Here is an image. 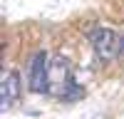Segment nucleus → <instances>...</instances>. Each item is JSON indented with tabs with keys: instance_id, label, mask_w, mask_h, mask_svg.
I'll return each instance as SVG.
<instances>
[{
	"instance_id": "nucleus-1",
	"label": "nucleus",
	"mask_w": 124,
	"mask_h": 119,
	"mask_svg": "<svg viewBox=\"0 0 124 119\" xmlns=\"http://www.w3.org/2000/svg\"><path fill=\"white\" fill-rule=\"evenodd\" d=\"M27 72H30V92H47V87H50V60H47V52L45 50H40V52L32 55V60H30V67H27Z\"/></svg>"
},
{
	"instance_id": "nucleus-2",
	"label": "nucleus",
	"mask_w": 124,
	"mask_h": 119,
	"mask_svg": "<svg viewBox=\"0 0 124 119\" xmlns=\"http://www.w3.org/2000/svg\"><path fill=\"white\" fill-rule=\"evenodd\" d=\"M92 47H94V55L102 60H112L119 55V35L109 27H97L92 32Z\"/></svg>"
},
{
	"instance_id": "nucleus-3",
	"label": "nucleus",
	"mask_w": 124,
	"mask_h": 119,
	"mask_svg": "<svg viewBox=\"0 0 124 119\" xmlns=\"http://www.w3.org/2000/svg\"><path fill=\"white\" fill-rule=\"evenodd\" d=\"M72 82L70 79V65H67V57L57 55L55 60H50V87H47V94H55L62 97L65 87Z\"/></svg>"
},
{
	"instance_id": "nucleus-4",
	"label": "nucleus",
	"mask_w": 124,
	"mask_h": 119,
	"mask_svg": "<svg viewBox=\"0 0 124 119\" xmlns=\"http://www.w3.org/2000/svg\"><path fill=\"white\" fill-rule=\"evenodd\" d=\"M17 97H20V72L17 69H10L3 77V84H0V109L8 112L15 104Z\"/></svg>"
},
{
	"instance_id": "nucleus-5",
	"label": "nucleus",
	"mask_w": 124,
	"mask_h": 119,
	"mask_svg": "<svg viewBox=\"0 0 124 119\" xmlns=\"http://www.w3.org/2000/svg\"><path fill=\"white\" fill-rule=\"evenodd\" d=\"M119 55H124V35L119 37Z\"/></svg>"
}]
</instances>
